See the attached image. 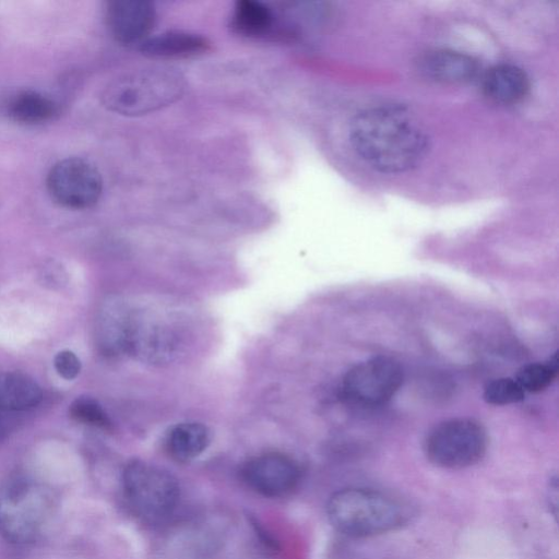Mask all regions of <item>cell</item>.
Instances as JSON below:
<instances>
[{"label": "cell", "instance_id": "15", "mask_svg": "<svg viewBox=\"0 0 559 559\" xmlns=\"http://www.w3.org/2000/svg\"><path fill=\"white\" fill-rule=\"evenodd\" d=\"M210 430L197 421L180 423L168 432L166 445L169 454L178 461L199 456L209 445Z\"/></svg>", "mask_w": 559, "mask_h": 559}, {"label": "cell", "instance_id": "17", "mask_svg": "<svg viewBox=\"0 0 559 559\" xmlns=\"http://www.w3.org/2000/svg\"><path fill=\"white\" fill-rule=\"evenodd\" d=\"M8 112L17 122L37 124L50 120L57 112V105L45 94L23 91L10 100Z\"/></svg>", "mask_w": 559, "mask_h": 559}, {"label": "cell", "instance_id": "22", "mask_svg": "<svg viewBox=\"0 0 559 559\" xmlns=\"http://www.w3.org/2000/svg\"><path fill=\"white\" fill-rule=\"evenodd\" d=\"M0 435H1V429H0Z\"/></svg>", "mask_w": 559, "mask_h": 559}, {"label": "cell", "instance_id": "16", "mask_svg": "<svg viewBox=\"0 0 559 559\" xmlns=\"http://www.w3.org/2000/svg\"><path fill=\"white\" fill-rule=\"evenodd\" d=\"M273 21V12L266 4L255 0H240L234 7L230 26L239 35L259 37L271 29Z\"/></svg>", "mask_w": 559, "mask_h": 559}, {"label": "cell", "instance_id": "8", "mask_svg": "<svg viewBox=\"0 0 559 559\" xmlns=\"http://www.w3.org/2000/svg\"><path fill=\"white\" fill-rule=\"evenodd\" d=\"M51 198L60 205L74 210L93 206L103 192V179L97 168L80 157L56 163L47 177Z\"/></svg>", "mask_w": 559, "mask_h": 559}, {"label": "cell", "instance_id": "19", "mask_svg": "<svg viewBox=\"0 0 559 559\" xmlns=\"http://www.w3.org/2000/svg\"><path fill=\"white\" fill-rule=\"evenodd\" d=\"M525 392L512 378H497L489 381L483 392L484 400L491 405H509L521 402Z\"/></svg>", "mask_w": 559, "mask_h": 559}, {"label": "cell", "instance_id": "2", "mask_svg": "<svg viewBox=\"0 0 559 559\" xmlns=\"http://www.w3.org/2000/svg\"><path fill=\"white\" fill-rule=\"evenodd\" d=\"M52 488L33 477L16 475L0 485V534L10 543L37 540L57 510Z\"/></svg>", "mask_w": 559, "mask_h": 559}, {"label": "cell", "instance_id": "14", "mask_svg": "<svg viewBox=\"0 0 559 559\" xmlns=\"http://www.w3.org/2000/svg\"><path fill=\"white\" fill-rule=\"evenodd\" d=\"M41 397V389L33 378L15 371L0 372V411H25L38 405Z\"/></svg>", "mask_w": 559, "mask_h": 559}, {"label": "cell", "instance_id": "4", "mask_svg": "<svg viewBox=\"0 0 559 559\" xmlns=\"http://www.w3.org/2000/svg\"><path fill=\"white\" fill-rule=\"evenodd\" d=\"M185 76L168 67H151L111 81L103 91L104 106L124 116H140L164 108L181 97Z\"/></svg>", "mask_w": 559, "mask_h": 559}, {"label": "cell", "instance_id": "1", "mask_svg": "<svg viewBox=\"0 0 559 559\" xmlns=\"http://www.w3.org/2000/svg\"><path fill=\"white\" fill-rule=\"evenodd\" d=\"M357 155L371 168L400 174L416 167L427 155L429 138L409 110L396 104L357 114L349 130Z\"/></svg>", "mask_w": 559, "mask_h": 559}, {"label": "cell", "instance_id": "9", "mask_svg": "<svg viewBox=\"0 0 559 559\" xmlns=\"http://www.w3.org/2000/svg\"><path fill=\"white\" fill-rule=\"evenodd\" d=\"M243 481L255 492L271 498L290 493L299 484L297 463L281 453H264L250 459L241 469Z\"/></svg>", "mask_w": 559, "mask_h": 559}, {"label": "cell", "instance_id": "12", "mask_svg": "<svg viewBox=\"0 0 559 559\" xmlns=\"http://www.w3.org/2000/svg\"><path fill=\"white\" fill-rule=\"evenodd\" d=\"M481 87L485 96L491 102L513 105L527 95L530 79L520 67L502 63L486 71L481 80Z\"/></svg>", "mask_w": 559, "mask_h": 559}, {"label": "cell", "instance_id": "11", "mask_svg": "<svg viewBox=\"0 0 559 559\" xmlns=\"http://www.w3.org/2000/svg\"><path fill=\"white\" fill-rule=\"evenodd\" d=\"M420 73L428 80L441 84H465L478 73V62L469 55L437 49L425 53L418 62Z\"/></svg>", "mask_w": 559, "mask_h": 559}, {"label": "cell", "instance_id": "3", "mask_svg": "<svg viewBox=\"0 0 559 559\" xmlns=\"http://www.w3.org/2000/svg\"><path fill=\"white\" fill-rule=\"evenodd\" d=\"M330 523L352 537H368L394 531L409 518L408 507L397 498L370 488L350 487L334 492L326 506Z\"/></svg>", "mask_w": 559, "mask_h": 559}, {"label": "cell", "instance_id": "7", "mask_svg": "<svg viewBox=\"0 0 559 559\" xmlns=\"http://www.w3.org/2000/svg\"><path fill=\"white\" fill-rule=\"evenodd\" d=\"M403 383V369L393 358L377 356L352 367L343 378L342 394L362 407L386 404Z\"/></svg>", "mask_w": 559, "mask_h": 559}, {"label": "cell", "instance_id": "20", "mask_svg": "<svg viewBox=\"0 0 559 559\" xmlns=\"http://www.w3.org/2000/svg\"><path fill=\"white\" fill-rule=\"evenodd\" d=\"M70 416L79 423L107 429L110 420L102 405L91 396L76 397L69 407Z\"/></svg>", "mask_w": 559, "mask_h": 559}, {"label": "cell", "instance_id": "6", "mask_svg": "<svg viewBox=\"0 0 559 559\" xmlns=\"http://www.w3.org/2000/svg\"><path fill=\"white\" fill-rule=\"evenodd\" d=\"M122 487L130 507L146 520L167 518L179 502L177 479L168 471L143 461L126 466Z\"/></svg>", "mask_w": 559, "mask_h": 559}, {"label": "cell", "instance_id": "10", "mask_svg": "<svg viewBox=\"0 0 559 559\" xmlns=\"http://www.w3.org/2000/svg\"><path fill=\"white\" fill-rule=\"evenodd\" d=\"M106 21L118 43L140 45L151 36L156 23V10L146 0H116L107 4Z\"/></svg>", "mask_w": 559, "mask_h": 559}, {"label": "cell", "instance_id": "5", "mask_svg": "<svg viewBox=\"0 0 559 559\" xmlns=\"http://www.w3.org/2000/svg\"><path fill=\"white\" fill-rule=\"evenodd\" d=\"M488 436L473 418L443 420L429 430L424 441L427 459L443 468H464L478 463L486 454Z\"/></svg>", "mask_w": 559, "mask_h": 559}, {"label": "cell", "instance_id": "13", "mask_svg": "<svg viewBox=\"0 0 559 559\" xmlns=\"http://www.w3.org/2000/svg\"><path fill=\"white\" fill-rule=\"evenodd\" d=\"M139 46L143 55L158 59L190 58L211 49V43L205 37L182 31L152 35Z\"/></svg>", "mask_w": 559, "mask_h": 559}, {"label": "cell", "instance_id": "21", "mask_svg": "<svg viewBox=\"0 0 559 559\" xmlns=\"http://www.w3.org/2000/svg\"><path fill=\"white\" fill-rule=\"evenodd\" d=\"M53 366L57 373L67 380L76 378L81 371L79 357L68 349L61 350L55 356Z\"/></svg>", "mask_w": 559, "mask_h": 559}, {"label": "cell", "instance_id": "18", "mask_svg": "<svg viewBox=\"0 0 559 559\" xmlns=\"http://www.w3.org/2000/svg\"><path fill=\"white\" fill-rule=\"evenodd\" d=\"M558 359L555 354L546 362H533L523 366L515 377L524 392L538 393L547 389L556 379Z\"/></svg>", "mask_w": 559, "mask_h": 559}]
</instances>
